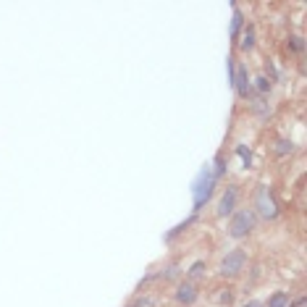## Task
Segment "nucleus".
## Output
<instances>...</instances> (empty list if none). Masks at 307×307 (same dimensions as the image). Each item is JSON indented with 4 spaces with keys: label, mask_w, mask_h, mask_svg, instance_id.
<instances>
[{
    "label": "nucleus",
    "mask_w": 307,
    "mask_h": 307,
    "mask_svg": "<svg viewBox=\"0 0 307 307\" xmlns=\"http://www.w3.org/2000/svg\"><path fill=\"white\" fill-rule=\"evenodd\" d=\"M255 208H257V213H260L265 221H273V218L278 216V205H276V200H273L271 187H265V184H263V187L255 192Z\"/></svg>",
    "instance_id": "obj_3"
},
{
    "label": "nucleus",
    "mask_w": 307,
    "mask_h": 307,
    "mask_svg": "<svg viewBox=\"0 0 307 307\" xmlns=\"http://www.w3.org/2000/svg\"><path fill=\"white\" fill-rule=\"evenodd\" d=\"M176 273H179V268H176V265H171V268H168V273H165V278H173Z\"/></svg>",
    "instance_id": "obj_17"
},
{
    "label": "nucleus",
    "mask_w": 307,
    "mask_h": 307,
    "mask_svg": "<svg viewBox=\"0 0 307 307\" xmlns=\"http://www.w3.org/2000/svg\"><path fill=\"white\" fill-rule=\"evenodd\" d=\"M268 307H289V294H286V292H276L271 300H268Z\"/></svg>",
    "instance_id": "obj_10"
},
{
    "label": "nucleus",
    "mask_w": 307,
    "mask_h": 307,
    "mask_svg": "<svg viewBox=\"0 0 307 307\" xmlns=\"http://www.w3.org/2000/svg\"><path fill=\"white\" fill-rule=\"evenodd\" d=\"M213 187H216V176H213V171L205 165V168L200 171V176L194 179V187H192V194H194V210H202V205L210 200L213 194Z\"/></svg>",
    "instance_id": "obj_1"
},
{
    "label": "nucleus",
    "mask_w": 307,
    "mask_h": 307,
    "mask_svg": "<svg viewBox=\"0 0 307 307\" xmlns=\"http://www.w3.org/2000/svg\"><path fill=\"white\" fill-rule=\"evenodd\" d=\"M236 89V95L241 100H247L249 95H252V81H249V71L247 66H236V74H234V84H231Z\"/></svg>",
    "instance_id": "obj_6"
},
{
    "label": "nucleus",
    "mask_w": 307,
    "mask_h": 307,
    "mask_svg": "<svg viewBox=\"0 0 307 307\" xmlns=\"http://www.w3.org/2000/svg\"><path fill=\"white\" fill-rule=\"evenodd\" d=\"M255 223H257L255 210H249V208H244V210H234V216H231V223H229V234L234 236V239H244L247 234H252V231H255Z\"/></svg>",
    "instance_id": "obj_2"
},
{
    "label": "nucleus",
    "mask_w": 307,
    "mask_h": 307,
    "mask_svg": "<svg viewBox=\"0 0 307 307\" xmlns=\"http://www.w3.org/2000/svg\"><path fill=\"white\" fill-rule=\"evenodd\" d=\"M239 48L244 50V53L255 48V26H252V24L244 26V32H241V40H239Z\"/></svg>",
    "instance_id": "obj_9"
},
{
    "label": "nucleus",
    "mask_w": 307,
    "mask_h": 307,
    "mask_svg": "<svg viewBox=\"0 0 307 307\" xmlns=\"http://www.w3.org/2000/svg\"><path fill=\"white\" fill-rule=\"evenodd\" d=\"M223 171H226V163H223V157L218 155V157H216V171H213V176H216V181L223 176Z\"/></svg>",
    "instance_id": "obj_15"
},
{
    "label": "nucleus",
    "mask_w": 307,
    "mask_h": 307,
    "mask_svg": "<svg viewBox=\"0 0 307 307\" xmlns=\"http://www.w3.org/2000/svg\"><path fill=\"white\" fill-rule=\"evenodd\" d=\"M255 87H257V92H263V95H265V92H271L273 81H271V77H265V74H263V77L255 79Z\"/></svg>",
    "instance_id": "obj_11"
},
{
    "label": "nucleus",
    "mask_w": 307,
    "mask_h": 307,
    "mask_svg": "<svg viewBox=\"0 0 307 307\" xmlns=\"http://www.w3.org/2000/svg\"><path fill=\"white\" fill-rule=\"evenodd\" d=\"M244 307H263V305H260V302H247Z\"/></svg>",
    "instance_id": "obj_18"
},
{
    "label": "nucleus",
    "mask_w": 307,
    "mask_h": 307,
    "mask_svg": "<svg viewBox=\"0 0 307 307\" xmlns=\"http://www.w3.org/2000/svg\"><path fill=\"white\" fill-rule=\"evenodd\" d=\"M292 150H294V145L289 142V139H278V142H276V155H286Z\"/></svg>",
    "instance_id": "obj_12"
},
{
    "label": "nucleus",
    "mask_w": 307,
    "mask_h": 307,
    "mask_svg": "<svg viewBox=\"0 0 307 307\" xmlns=\"http://www.w3.org/2000/svg\"><path fill=\"white\" fill-rule=\"evenodd\" d=\"M176 300H179L181 305H192L194 300H197V286H194L192 281L179 284V289H176Z\"/></svg>",
    "instance_id": "obj_7"
},
{
    "label": "nucleus",
    "mask_w": 307,
    "mask_h": 307,
    "mask_svg": "<svg viewBox=\"0 0 307 307\" xmlns=\"http://www.w3.org/2000/svg\"><path fill=\"white\" fill-rule=\"evenodd\" d=\"M236 153H239L241 160H244V168H249V165H252V153H249V147L239 145V147H236Z\"/></svg>",
    "instance_id": "obj_13"
},
{
    "label": "nucleus",
    "mask_w": 307,
    "mask_h": 307,
    "mask_svg": "<svg viewBox=\"0 0 307 307\" xmlns=\"http://www.w3.org/2000/svg\"><path fill=\"white\" fill-rule=\"evenodd\" d=\"M231 8H234V18H231V40L239 42V32H241V26H244V16H241L236 3H231Z\"/></svg>",
    "instance_id": "obj_8"
},
{
    "label": "nucleus",
    "mask_w": 307,
    "mask_h": 307,
    "mask_svg": "<svg viewBox=\"0 0 307 307\" xmlns=\"http://www.w3.org/2000/svg\"><path fill=\"white\" fill-rule=\"evenodd\" d=\"M244 265H247V252L244 249H234V252H229L221 260V273L223 276H239L244 271Z\"/></svg>",
    "instance_id": "obj_4"
},
{
    "label": "nucleus",
    "mask_w": 307,
    "mask_h": 307,
    "mask_svg": "<svg viewBox=\"0 0 307 307\" xmlns=\"http://www.w3.org/2000/svg\"><path fill=\"white\" fill-rule=\"evenodd\" d=\"M187 273H189V278H202L205 276V263H202V260H197V263H194Z\"/></svg>",
    "instance_id": "obj_14"
},
{
    "label": "nucleus",
    "mask_w": 307,
    "mask_h": 307,
    "mask_svg": "<svg viewBox=\"0 0 307 307\" xmlns=\"http://www.w3.org/2000/svg\"><path fill=\"white\" fill-rule=\"evenodd\" d=\"M292 48L294 50H302V37H292Z\"/></svg>",
    "instance_id": "obj_16"
},
{
    "label": "nucleus",
    "mask_w": 307,
    "mask_h": 307,
    "mask_svg": "<svg viewBox=\"0 0 307 307\" xmlns=\"http://www.w3.org/2000/svg\"><path fill=\"white\" fill-rule=\"evenodd\" d=\"M236 202H239V189L236 187H226V192L221 194V200H218V216L221 218H226V216H234V210H236Z\"/></svg>",
    "instance_id": "obj_5"
}]
</instances>
